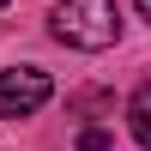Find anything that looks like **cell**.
Returning <instances> with one entry per match:
<instances>
[{"label": "cell", "mask_w": 151, "mask_h": 151, "mask_svg": "<svg viewBox=\"0 0 151 151\" xmlns=\"http://www.w3.org/2000/svg\"><path fill=\"white\" fill-rule=\"evenodd\" d=\"M133 6H139V18H145V24H151V0H133Z\"/></svg>", "instance_id": "cell-5"}, {"label": "cell", "mask_w": 151, "mask_h": 151, "mask_svg": "<svg viewBox=\"0 0 151 151\" xmlns=\"http://www.w3.org/2000/svg\"><path fill=\"white\" fill-rule=\"evenodd\" d=\"M48 30L67 48L103 55V48L121 42V12H115V0H60V6L48 12Z\"/></svg>", "instance_id": "cell-1"}, {"label": "cell", "mask_w": 151, "mask_h": 151, "mask_svg": "<svg viewBox=\"0 0 151 151\" xmlns=\"http://www.w3.org/2000/svg\"><path fill=\"white\" fill-rule=\"evenodd\" d=\"M0 6H6V0H0Z\"/></svg>", "instance_id": "cell-6"}, {"label": "cell", "mask_w": 151, "mask_h": 151, "mask_svg": "<svg viewBox=\"0 0 151 151\" xmlns=\"http://www.w3.org/2000/svg\"><path fill=\"white\" fill-rule=\"evenodd\" d=\"M127 127H133V139H139V151H151V85H139V91L127 97Z\"/></svg>", "instance_id": "cell-3"}, {"label": "cell", "mask_w": 151, "mask_h": 151, "mask_svg": "<svg viewBox=\"0 0 151 151\" xmlns=\"http://www.w3.org/2000/svg\"><path fill=\"white\" fill-rule=\"evenodd\" d=\"M48 97H55V79H48L42 67H6L0 73V121L36 115Z\"/></svg>", "instance_id": "cell-2"}, {"label": "cell", "mask_w": 151, "mask_h": 151, "mask_svg": "<svg viewBox=\"0 0 151 151\" xmlns=\"http://www.w3.org/2000/svg\"><path fill=\"white\" fill-rule=\"evenodd\" d=\"M79 151H109V133H103V127H85V133H79Z\"/></svg>", "instance_id": "cell-4"}]
</instances>
